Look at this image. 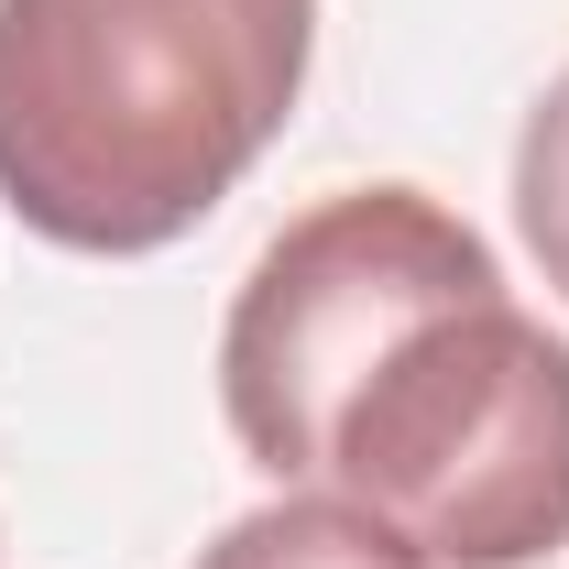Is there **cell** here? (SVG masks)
Masks as SVG:
<instances>
[{
	"label": "cell",
	"mask_w": 569,
	"mask_h": 569,
	"mask_svg": "<svg viewBox=\"0 0 569 569\" xmlns=\"http://www.w3.org/2000/svg\"><path fill=\"white\" fill-rule=\"evenodd\" d=\"M318 0H0V209L56 252H164L274 153Z\"/></svg>",
	"instance_id": "obj_1"
},
{
	"label": "cell",
	"mask_w": 569,
	"mask_h": 569,
	"mask_svg": "<svg viewBox=\"0 0 569 569\" xmlns=\"http://www.w3.org/2000/svg\"><path fill=\"white\" fill-rule=\"evenodd\" d=\"M318 482L438 569H537L569 548V340L503 284L406 318L318 438Z\"/></svg>",
	"instance_id": "obj_2"
},
{
	"label": "cell",
	"mask_w": 569,
	"mask_h": 569,
	"mask_svg": "<svg viewBox=\"0 0 569 569\" xmlns=\"http://www.w3.org/2000/svg\"><path fill=\"white\" fill-rule=\"evenodd\" d=\"M482 284H503L493 241L460 209H438L427 187H340L307 219H284L219 318V406H230L241 460L307 493L318 438L340 417V395L372 372V351L406 318L482 296Z\"/></svg>",
	"instance_id": "obj_3"
},
{
	"label": "cell",
	"mask_w": 569,
	"mask_h": 569,
	"mask_svg": "<svg viewBox=\"0 0 569 569\" xmlns=\"http://www.w3.org/2000/svg\"><path fill=\"white\" fill-rule=\"evenodd\" d=\"M198 569H438V559L340 493H284L263 515H230L198 548Z\"/></svg>",
	"instance_id": "obj_4"
},
{
	"label": "cell",
	"mask_w": 569,
	"mask_h": 569,
	"mask_svg": "<svg viewBox=\"0 0 569 569\" xmlns=\"http://www.w3.org/2000/svg\"><path fill=\"white\" fill-rule=\"evenodd\" d=\"M515 230H526L537 274L569 296V67L548 77V99L515 132Z\"/></svg>",
	"instance_id": "obj_5"
}]
</instances>
